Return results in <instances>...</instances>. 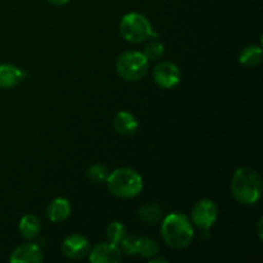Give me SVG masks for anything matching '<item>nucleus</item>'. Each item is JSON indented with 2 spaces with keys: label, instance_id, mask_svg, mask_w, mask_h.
<instances>
[{
  "label": "nucleus",
  "instance_id": "nucleus-12",
  "mask_svg": "<svg viewBox=\"0 0 263 263\" xmlns=\"http://www.w3.org/2000/svg\"><path fill=\"white\" fill-rule=\"evenodd\" d=\"M113 126H115L116 131L123 136H131L138 131L139 122L135 118V116L131 115L130 112L126 110H121L115 116L113 120Z\"/></svg>",
  "mask_w": 263,
  "mask_h": 263
},
{
  "label": "nucleus",
  "instance_id": "nucleus-19",
  "mask_svg": "<svg viewBox=\"0 0 263 263\" xmlns=\"http://www.w3.org/2000/svg\"><path fill=\"white\" fill-rule=\"evenodd\" d=\"M108 175H109V171H108L107 167L104 164H92V166L89 167L87 170V176L91 180L94 184H102V182H105Z\"/></svg>",
  "mask_w": 263,
  "mask_h": 263
},
{
  "label": "nucleus",
  "instance_id": "nucleus-22",
  "mask_svg": "<svg viewBox=\"0 0 263 263\" xmlns=\"http://www.w3.org/2000/svg\"><path fill=\"white\" fill-rule=\"evenodd\" d=\"M48 2L51 3V4H54V5H64V4H67L69 0H48Z\"/></svg>",
  "mask_w": 263,
  "mask_h": 263
},
{
  "label": "nucleus",
  "instance_id": "nucleus-13",
  "mask_svg": "<svg viewBox=\"0 0 263 263\" xmlns=\"http://www.w3.org/2000/svg\"><path fill=\"white\" fill-rule=\"evenodd\" d=\"M46 215L51 222H62L71 215V204L66 198H55L49 203Z\"/></svg>",
  "mask_w": 263,
  "mask_h": 263
},
{
  "label": "nucleus",
  "instance_id": "nucleus-15",
  "mask_svg": "<svg viewBox=\"0 0 263 263\" xmlns=\"http://www.w3.org/2000/svg\"><path fill=\"white\" fill-rule=\"evenodd\" d=\"M239 62L244 67L253 68L262 62V48L259 45H249L241 50Z\"/></svg>",
  "mask_w": 263,
  "mask_h": 263
},
{
  "label": "nucleus",
  "instance_id": "nucleus-16",
  "mask_svg": "<svg viewBox=\"0 0 263 263\" xmlns=\"http://www.w3.org/2000/svg\"><path fill=\"white\" fill-rule=\"evenodd\" d=\"M138 216L146 223H156L163 218V208L157 204H145L139 208Z\"/></svg>",
  "mask_w": 263,
  "mask_h": 263
},
{
  "label": "nucleus",
  "instance_id": "nucleus-7",
  "mask_svg": "<svg viewBox=\"0 0 263 263\" xmlns=\"http://www.w3.org/2000/svg\"><path fill=\"white\" fill-rule=\"evenodd\" d=\"M153 79L162 89H172L181 81V72L172 62H161L154 67Z\"/></svg>",
  "mask_w": 263,
  "mask_h": 263
},
{
  "label": "nucleus",
  "instance_id": "nucleus-4",
  "mask_svg": "<svg viewBox=\"0 0 263 263\" xmlns=\"http://www.w3.org/2000/svg\"><path fill=\"white\" fill-rule=\"evenodd\" d=\"M120 32L126 41L134 44L144 43L149 39L158 36V33L153 31L148 18L136 12L123 15L120 23Z\"/></svg>",
  "mask_w": 263,
  "mask_h": 263
},
{
  "label": "nucleus",
  "instance_id": "nucleus-10",
  "mask_svg": "<svg viewBox=\"0 0 263 263\" xmlns=\"http://www.w3.org/2000/svg\"><path fill=\"white\" fill-rule=\"evenodd\" d=\"M44 259L43 252L37 244L26 243L17 247L9 257L12 263H41Z\"/></svg>",
  "mask_w": 263,
  "mask_h": 263
},
{
  "label": "nucleus",
  "instance_id": "nucleus-1",
  "mask_svg": "<svg viewBox=\"0 0 263 263\" xmlns=\"http://www.w3.org/2000/svg\"><path fill=\"white\" fill-rule=\"evenodd\" d=\"M161 234L167 246L174 249H184L194 239V228L186 215L175 212L163 218Z\"/></svg>",
  "mask_w": 263,
  "mask_h": 263
},
{
  "label": "nucleus",
  "instance_id": "nucleus-3",
  "mask_svg": "<svg viewBox=\"0 0 263 263\" xmlns=\"http://www.w3.org/2000/svg\"><path fill=\"white\" fill-rule=\"evenodd\" d=\"M107 187L112 195L122 199L138 197L143 190V177L133 168L121 167L108 175Z\"/></svg>",
  "mask_w": 263,
  "mask_h": 263
},
{
  "label": "nucleus",
  "instance_id": "nucleus-14",
  "mask_svg": "<svg viewBox=\"0 0 263 263\" xmlns=\"http://www.w3.org/2000/svg\"><path fill=\"white\" fill-rule=\"evenodd\" d=\"M41 231V222L37 216L26 215L20 221V233L26 240H33Z\"/></svg>",
  "mask_w": 263,
  "mask_h": 263
},
{
  "label": "nucleus",
  "instance_id": "nucleus-21",
  "mask_svg": "<svg viewBox=\"0 0 263 263\" xmlns=\"http://www.w3.org/2000/svg\"><path fill=\"white\" fill-rule=\"evenodd\" d=\"M121 248H122V252L127 256H135L138 254V246H139V238L135 235L125 236L122 241H121Z\"/></svg>",
  "mask_w": 263,
  "mask_h": 263
},
{
  "label": "nucleus",
  "instance_id": "nucleus-6",
  "mask_svg": "<svg viewBox=\"0 0 263 263\" xmlns=\"http://www.w3.org/2000/svg\"><path fill=\"white\" fill-rule=\"evenodd\" d=\"M218 218V208L213 200L202 199L192 210V221L198 229L208 233Z\"/></svg>",
  "mask_w": 263,
  "mask_h": 263
},
{
  "label": "nucleus",
  "instance_id": "nucleus-9",
  "mask_svg": "<svg viewBox=\"0 0 263 263\" xmlns=\"http://www.w3.org/2000/svg\"><path fill=\"white\" fill-rule=\"evenodd\" d=\"M91 263H118L122 258V252L112 243H100L89 252Z\"/></svg>",
  "mask_w": 263,
  "mask_h": 263
},
{
  "label": "nucleus",
  "instance_id": "nucleus-5",
  "mask_svg": "<svg viewBox=\"0 0 263 263\" xmlns=\"http://www.w3.org/2000/svg\"><path fill=\"white\" fill-rule=\"evenodd\" d=\"M149 68V61L140 51H126L118 57L116 71L126 81H138L143 79Z\"/></svg>",
  "mask_w": 263,
  "mask_h": 263
},
{
  "label": "nucleus",
  "instance_id": "nucleus-2",
  "mask_svg": "<svg viewBox=\"0 0 263 263\" xmlns=\"http://www.w3.org/2000/svg\"><path fill=\"white\" fill-rule=\"evenodd\" d=\"M231 193L241 204H254L262 195L261 175L249 167H240L231 179Z\"/></svg>",
  "mask_w": 263,
  "mask_h": 263
},
{
  "label": "nucleus",
  "instance_id": "nucleus-20",
  "mask_svg": "<svg viewBox=\"0 0 263 263\" xmlns=\"http://www.w3.org/2000/svg\"><path fill=\"white\" fill-rule=\"evenodd\" d=\"M143 54L148 61H158L164 55V45L158 41H151L146 44Z\"/></svg>",
  "mask_w": 263,
  "mask_h": 263
},
{
  "label": "nucleus",
  "instance_id": "nucleus-18",
  "mask_svg": "<svg viewBox=\"0 0 263 263\" xmlns=\"http://www.w3.org/2000/svg\"><path fill=\"white\" fill-rule=\"evenodd\" d=\"M159 252V247L156 240L151 238H139L138 254L145 257V258H152L157 256Z\"/></svg>",
  "mask_w": 263,
  "mask_h": 263
},
{
  "label": "nucleus",
  "instance_id": "nucleus-8",
  "mask_svg": "<svg viewBox=\"0 0 263 263\" xmlns=\"http://www.w3.org/2000/svg\"><path fill=\"white\" fill-rule=\"evenodd\" d=\"M62 252L64 257L69 259H82L90 252V241L85 236L73 234L67 236L62 244Z\"/></svg>",
  "mask_w": 263,
  "mask_h": 263
},
{
  "label": "nucleus",
  "instance_id": "nucleus-17",
  "mask_svg": "<svg viewBox=\"0 0 263 263\" xmlns=\"http://www.w3.org/2000/svg\"><path fill=\"white\" fill-rule=\"evenodd\" d=\"M107 240L109 243L118 246L121 241L125 239L126 236V228L118 221H113L112 223H109V226L107 228Z\"/></svg>",
  "mask_w": 263,
  "mask_h": 263
},
{
  "label": "nucleus",
  "instance_id": "nucleus-11",
  "mask_svg": "<svg viewBox=\"0 0 263 263\" xmlns=\"http://www.w3.org/2000/svg\"><path fill=\"white\" fill-rule=\"evenodd\" d=\"M25 77V72L14 64H0V89H12Z\"/></svg>",
  "mask_w": 263,
  "mask_h": 263
}]
</instances>
